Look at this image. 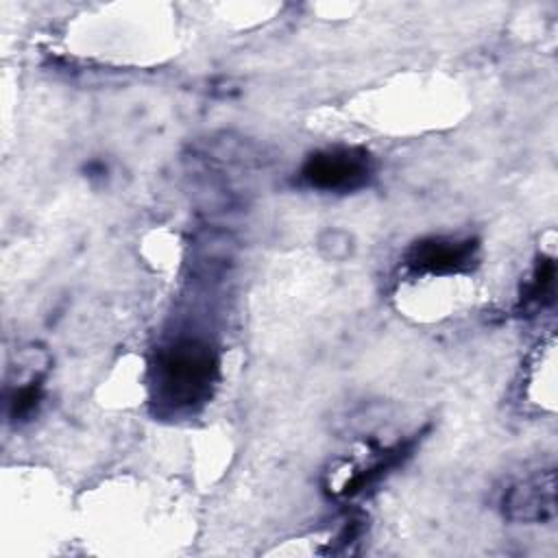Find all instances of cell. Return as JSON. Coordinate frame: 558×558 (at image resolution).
Here are the masks:
<instances>
[{"instance_id":"6da1fadb","label":"cell","mask_w":558,"mask_h":558,"mask_svg":"<svg viewBox=\"0 0 558 558\" xmlns=\"http://www.w3.org/2000/svg\"><path fill=\"white\" fill-rule=\"evenodd\" d=\"M216 377L214 349L198 338H177L157 353L155 397L172 410H190L211 395Z\"/></svg>"},{"instance_id":"7a4b0ae2","label":"cell","mask_w":558,"mask_h":558,"mask_svg":"<svg viewBox=\"0 0 558 558\" xmlns=\"http://www.w3.org/2000/svg\"><path fill=\"white\" fill-rule=\"evenodd\" d=\"M373 157L357 146H333L307 157L301 168L305 185L320 192H353L368 183Z\"/></svg>"},{"instance_id":"3957f363","label":"cell","mask_w":558,"mask_h":558,"mask_svg":"<svg viewBox=\"0 0 558 558\" xmlns=\"http://www.w3.org/2000/svg\"><path fill=\"white\" fill-rule=\"evenodd\" d=\"M477 259V242L471 238H427L416 244L405 255L408 268L414 272L451 275L469 270Z\"/></svg>"},{"instance_id":"277c9868","label":"cell","mask_w":558,"mask_h":558,"mask_svg":"<svg viewBox=\"0 0 558 558\" xmlns=\"http://www.w3.org/2000/svg\"><path fill=\"white\" fill-rule=\"evenodd\" d=\"M556 510V473L541 471L510 486L504 495V514L512 521H547Z\"/></svg>"},{"instance_id":"5b68a950","label":"cell","mask_w":558,"mask_h":558,"mask_svg":"<svg viewBox=\"0 0 558 558\" xmlns=\"http://www.w3.org/2000/svg\"><path fill=\"white\" fill-rule=\"evenodd\" d=\"M554 283H556V264L551 257H541L536 268L532 270L530 281L521 294V307L525 312H536L551 303L554 299Z\"/></svg>"},{"instance_id":"8992f818","label":"cell","mask_w":558,"mask_h":558,"mask_svg":"<svg viewBox=\"0 0 558 558\" xmlns=\"http://www.w3.org/2000/svg\"><path fill=\"white\" fill-rule=\"evenodd\" d=\"M318 251L329 262H347L355 251V238L351 231L340 227H327L318 233Z\"/></svg>"},{"instance_id":"52a82bcc","label":"cell","mask_w":558,"mask_h":558,"mask_svg":"<svg viewBox=\"0 0 558 558\" xmlns=\"http://www.w3.org/2000/svg\"><path fill=\"white\" fill-rule=\"evenodd\" d=\"M41 401V384L39 379H31L28 384L20 386L15 390V395L11 397V416L13 418H24L28 414H33V410L39 405Z\"/></svg>"}]
</instances>
